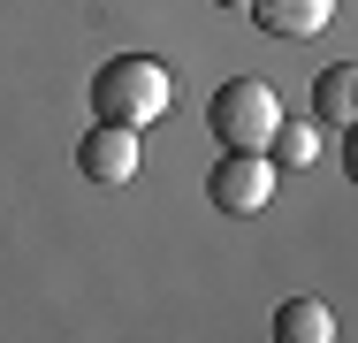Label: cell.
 <instances>
[{
  "label": "cell",
  "instance_id": "6da1fadb",
  "mask_svg": "<svg viewBox=\"0 0 358 343\" xmlns=\"http://www.w3.org/2000/svg\"><path fill=\"white\" fill-rule=\"evenodd\" d=\"M168 99H176V84H168V69L152 62V54H115V62L92 76V115L99 122H122V130L160 122Z\"/></svg>",
  "mask_w": 358,
  "mask_h": 343
},
{
  "label": "cell",
  "instance_id": "7a4b0ae2",
  "mask_svg": "<svg viewBox=\"0 0 358 343\" xmlns=\"http://www.w3.org/2000/svg\"><path fill=\"white\" fill-rule=\"evenodd\" d=\"M206 130H214L221 153H267L275 130H282V99H275V84H267V76H229V84H214V99H206Z\"/></svg>",
  "mask_w": 358,
  "mask_h": 343
},
{
  "label": "cell",
  "instance_id": "3957f363",
  "mask_svg": "<svg viewBox=\"0 0 358 343\" xmlns=\"http://www.w3.org/2000/svg\"><path fill=\"white\" fill-rule=\"evenodd\" d=\"M206 199L221 206V214H267L275 206V153H221L214 176H206Z\"/></svg>",
  "mask_w": 358,
  "mask_h": 343
},
{
  "label": "cell",
  "instance_id": "277c9868",
  "mask_svg": "<svg viewBox=\"0 0 358 343\" xmlns=\"http://www.w3.org/2000/svg\"><path fill=\"white\" fill-rule=\"evenodd\" d=\"M76 168H84L92 183L122 191V183L138 176V130H122V122H92L84 145H76Z\"/></svg>",
  "mask_w": 358,
  "mask_h": 343
},
{
  "label": "cell",
  "instance_id": "5b68a950",
  "mask_svg": "<svg viewBox=\"0 0 358 343\" xmlns=\"http://www.w3.org/2000/svg\"><path fill=\"white\" fill-rule=\"evenodd\" d=\"M244 15H252L267 38H313V31L336 23V0H252Z\"/></svg>",
  "mask_w": 358,
  "mask_h": 343
},
{
  "label": "cell",
  "instance_id": "8992f818",
  "mask_svg": "<svg viewBox=\"0 0 358 343\" xmlns=\"http://www.w3.org/2000/svg\"><path fill=\"white\" fill-rule=\"evenodd\" d=\"M313 122L320 130H351L358 122V62H328L313 76Z\"/></svg>",
  "mask_w": 358,
  "mask_h": 343
},
{
  "label": "cell",
  "instance_id": "52a82bcc",
  "mask_svg": "<svg viewBox=\"0 0 358 343\" xmlns=\"http://www.w3.org/2000/svg\"><path fill=\"white\" fill-rule=\"evenodd\" d=\"M275 336L282 343H336V313L320 298H282L275 305Z\"/></svg>",
  "mask_w": 358,
  "mask_h": 343
},
{
  "label": "cell",
  "instance_id": "ba28073f",
  "mask_svg": "<svg viewBox=\"0 0 358 343\" xmlns=\"http://www.w3.org/2000/svg\"><path fill=\"white\" fill-rule=\"evenodd\" d=\"M267 153H275V168H313V153H320V122H282Z\"/></svg>",
  "mask_w": 358,
  "mask_h": 343
},
{
  "label": "cell",
  "instance_id": "9c48e42d",
  "mask_svg": "<svg viewBox=\"0 0 358 343\" xmlns=\"http://www.w3.org/2000/svg\"><path fill=\"white\" fill-rule=\"evenodd\" d=\"M343 176H351V183H358V122H351V130H343Z\"/></svg>",
  "mask_w": 358,
  "mask_h": 343
},
{
  "label": "cell",
  "instance_id": "30bf717a",
  "mask_svg": "<svg viewBox=\"0 0 358 343\" xmlns=\"http://www.w3.org/2000/svg\"><path fill=\"white\" fill-rule=\"evenodd\" d=\"M214 8H236V15H244V8H252V0H214Z\"/></svg>",
  "mask_w": 358,
  "mask_h": 343
}]
</instances>
